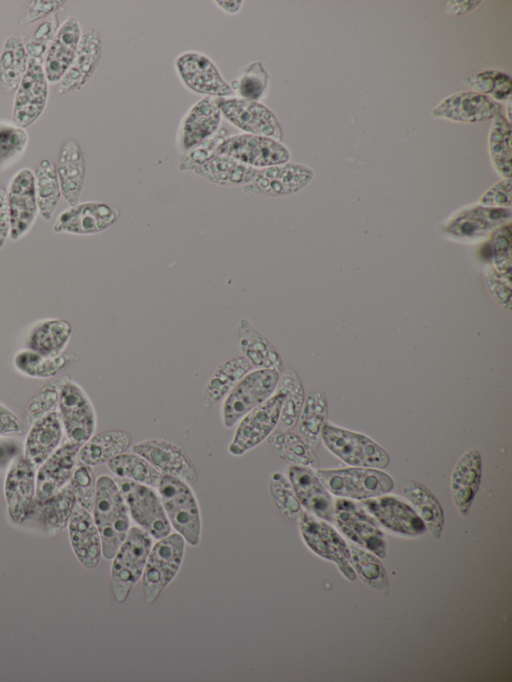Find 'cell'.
Returning <instances> with one entry per match:
<instances>
[{
  "instance_id": "ffe728a7",
  "label": "cell",
  "mask_w": 512,
  "mask_h": 682,
  "mask_svg": "<svg viewBox=\"0 0 512 682\" xmlns=\"http://www.w3.org/2000/svg\"><path fill=\"white\" fill-rule=\"evenodd\" d=\"M176 70L192 91L210 97H227L233 94L215 64L199 52H185L175 60Z\"/></svg>"
},
{
  "instance_id": "db71d44e",
  "label": "cell",
  "mask_w": 512,
  "mask_h": 682,
  "mask_svg": "<svg viewBox=\"0 0 512 682\" xmlns=\"http://www.w3.org/2000/svg\"><path fill=\"white\" fill-rule=\"evenodd\" d=\"M58 28L59 22L56 14L46 18L37 26L33 34L25 43V49L29 59L41 64L44 63Z\"/></svg>"
},
{
  "instance_id": "4dcf8cb0",
  "label": "cell",
  "mask_w": 512,
  "mask_h": 682,
  "mask_svg": "<svg viewBox=\"0 0 512 682\" xmlns=\"http://www.w3.org/2000/svg\"><path fill=\"white\" fill-rule=\"evenodd\" d=\"M510 218V208L474 206L456 214L446 224L444 230L455 238L473 239L503 225Z\"/></svg>"
},
{
  "instance_id": "f5cc1de1",
  "label": "cell",
  "mask_w": 512,
  "mask_h": 682,
  "mask_svg": "<svg viewBox=\"0 0 512 682\" xmlns=\"http://www.w3.org/2000/svg\"><path fill=\"white\" fill-rule=\"evenodd\" d=\"M465 83L470 86L474 92L486 96L490 94L494 101H502L510 98L512 90L510 77L507 74L496 70H485L470 75L465 79Z\"/></svg>"
},
{
  "instance_id": "816d5d0a",
  "label": "cell",
  "mask_w": 512,
  "mask_h": 682,
  "mask_svg": "<svg viewBox=\"0 0 512 682\" xmlns=\"http://www.w3.org/2000/svg\"><path fill=\"white\" fill-rule=\"evenodd\" d=\"M28 133L25 128L13 122L0 121V171L17 162L28 145Z\"/></svg>"
},
{
  "instance_id": "ee69618b",
  "label": "cell",
  "mask_w": 512,
  "mask_h": 682,
  "mask_svg": "<svg viewBox=\"0 0 512 682\" xmlns=\"http://www.w3.org/2000/svg\"><path fill=\"white\" fill-rule=\"evenodd\" d=\"M109 470L117 477L150 487H157L162 473L145 458L136 453H121L107 462Z\"/></svg>"
},
{
  "instance_id": "d4e9b609",
  "label": "cell",
  "mask_w": 512,
  "mask_h": 682,
  "mask_svg": "<svg viewBox=\"0 0 512 682\" xmlns=\"http://www.w3.org/2000/svg\"><path fill=\"white\" fill-rule=\"evenodd\" d=\"M81 445L67 442L57 448L40 466L36 474V500H45L71 479Z\"/></svg>"
},
{
  "instance_id": "bcb514c9",
  "label": "cell",
  "mask_w": 512,
  "mask_h": 682,
  "mask_svg": "<svg viewBox=\"0 0 512 682\" xmlns=\"http://www.w3.org/2000/svg\"><path fill=\"white\" fill-rule=\"evenodd\" d=\"M72 361L68 354L45 356L30 349L19 350L14 356V366L22 374L34 378L55 376Z\"/></svg>"
},
{
  "instance_id": "6f0895ef",
  "label": "cell",
  "mask_w": 512,
  "mask_h": 682,
  "mask_svg": "<svg viewBox=\"0 0 512 682\" xmlns=\"http://www.w3.org/2000/svg\"><path fill=\"white\" fill-rule=\"evenodd\" d=\"M96 482L91 466L82 463L75 468L70 479L77 504L89 512H92L94 506Z\"/></svg>"
},
{
  "instance_id": "d590c367",
  "label": "cell",
  "mask_w": 512,
  "mask_h": 682,
  "mask_svg": "<svg viewBox=\"0 0 512 682\" xmlns=\"http://www.w3.org/2000/svg\"><path fill=\"white\" fill-rule=\"evenodd\" d=\"M259 169L233 157L218 155L197 167L194 173L221 186H244L250 183Z\"/></svg>"
},
{
  "instance_id": "7a4b0ae2",
  "label": "cell",
  "mask_w": 512,
  "mask_h": 682,
  "mask_svg": "<svg viewBox=\"0 0 512 682\" xmlns=\"http://www.w3.org/2000/svg\"><path fill=\"white\" fill-rule=\"evenodd\" d=\"M157 489L171 527L187 544L198 546L201 541V513L190 485L177 477L162 475Z\"/></svg>"
},
{
  "instance_id": "c3c4849f",
  "label": "cell",
  "mask_w": 512,
  "mask_h": 682,
  "mask_svg": "<svg viewBox=\"0 0 512 682\" xmlns=\"http://www.w3.org/2000/svg\"><path fill=\"white\" fill-rule=\"evenodd\" d=\"M489 152L496 170L511 177V124L501 113L494 118L489 132Z\"/></svg>"
},
{
  "instance_id": "277c9868",
  "label": "cell",
  "mask_w": 512,
  "mask_h": 682,
  "mask_svg": "<svg viewBox=\"0 0 512 682\" xmlns=\"http://www.w3.org/2000/svg\"><path fill=\"white\" fill-rule=\"evenodd\" d=\"M185 544L180 534L171 532L152 545L141 576L142 594L147 604H154L177 575L184 559Z\"/></svg>"
},
{
  "instance_id": "9f6ffc18",
  "label": "cell",
  "mask_w": 512,
  "mask_h": 682,
  "mask_svg": "<svg viewBox=\"0 0 512 682\" xmlns=\"http://www.w3.org/2000/svg\"><path fill=\"white\" fill-rule=\"evenodd\" d=\"M227 131L219 129L214 135L183 155L178 169L180 171L195 170L210 159L217 156L218 146L227 138Z\"/></svg>"
},
{
  "instance_id": "ac0fdd59",
  "label": "cell",
  "mask_w": 512,
  "mask_h": 682,
  "mask_svg": "<svg viewBox=\"0 0 512 682\" xmlns=\"http://www.w3.org/2000/svg\"><path fill=\"white\" fill-rule=\"evenodd\" d=\"M119 218L117 208L99 201L77 203L57 217L53 231L74 235H92L112 226Z\"/></svg>"
},
{
  "instance_id": "b9f144b4",
  "label": "cell",
  "mask_w": 512,
  "mask_h": 682,
  "mask_svg": "<svg viewBox=\"0 0 512 682\" xmlns=\"http://www.w3.org/2000/svg\"><path fill=\"white\" fill-rule=\"evenodd\" d=\"M328 413V400L322 390L313 391L305 399L297 423L300 437L312 448L318 447L321 442V431Z\"/></svg>"
},
{
  "instance_id": "e7e4bbea",
  "label": "cell",
  "mask_w": 512,
  "mask_h": 682,
  "mask_svg": "<svg viewBox=\"0 0 512 682\" xmlns=\"http://www.w3.org/2000/svg\"><path fill=\"white\" fill-rule=\"evenodd\" d=\"M10 213L7 199V189L0 185V248L5 245L10 236Z\"/></svg>"
},
{
  "instance_id": "6da1fadb",
  "label": "cell",
  "mask_w": 512,
  "mask_h": 682,
  "mask_svg": "<svg viewBox=\"0 0 512 682\" xmlns=\"http://www.w3.org/2000/svg\"><path fill=\"white\" fill-rule=\"evenodd\" d=\"M93 519L102 543V556L112 559L130 528V514L115 481L102 475L96 482Z\"/></svg>"
},
{
  "instance_id": "cb8c5ba5",
  "label": "cell",
  "mask_w": 512,
  "mask_h": 682,
  "mask_svg": "<svg viewBox=\"0 0 512 682\" xmlns=\"http://www.w3.org/2000/svg\"><path fill=\"white\" fill-rule=\"evenodd\" d=\"M288 479L301 506L307 512L325 521H334L332 496L312 468L290 465Z\"/></svg>"
},
{
  "instance_id": "74e56055",
  "label": "cell",
  "mask_w": 512,
  "mask_h": 682,
  "mask_svg": "<svg viewBox=\"0 0 512 682\" xmlns=\"http://www.w3.org/2000/svg\"><path fill=\"white\" fill-rule=\"evenodd\" d=\"M251 369L252 365L244 356L220 364L204 386L203 404L209 408L224 399Z\"/></svg>"
},
{
  "instance_id": "7bdbcfd3",
  "label": "cell",
  "mask_w": 512,
  "mask_h": 682,
  "mask_svg": "<svg viewBox=\"0 0 512 682\" xmlns=\"http://www.w3.org/2000/svg\"><path fill=\"white\" fill-rule=\"evenodd\" d=\"M268 441L277 455L292 465L317 468L319 458L308 443L290 430L271 433Z\"/></svg>"
},
{
  "instance_id": "9c48e42d",
  "label": "cell",
  "mask_w": 512,
  "mask_h": 682,
  "mask_svg": "<svg viewBox=\"0 0 512 682\" xmlns=\"http://www.w3.org/2000/svg\"><path fill=\"white\" fill-rule=\"evenodd\" d=\"M300 535L306 546L317 556L335 563L342 575L355 581L356 573L350 564L349 545L325 520L303 511L299 520Z\"/></svg>"
},
{
  "instance_id": "7402d4cb",
  "label": "cell",
  "mask_w": 512,
  "mask_h": 682,
  "mask_svg": "<svg viewBox=\"0 0 512 682\" xmlns=\"http://www.w3.org/2000/svg\"><path fill=\"white\" fill-rule=\"evenodd\" d=\"M501 106L489 96L466 91L451 95L439 103L432 115L461 123H477L494 118Z\"/></svg>"
},
{
  "instance_id": "603a6c76",
  "label": "cell",
  "mask_w": 512,
  "mask_h": 682,
  "mask_svg": "<svg viewBox=\"0 0 512 682\" xmlns=\"http://www.w3.org/2000/svg\"><path fill=\"white\" fill-rule=\"evenodd\" d=\"M35 489V467L25 457H18L11 465L4 485L8 513L14 523L25 521L34 501Z\"/></svg>"
},
{
  "instance_id": "52a82bcc",
  "label": "cell",
  "mask_w": 512,
  "mask_h": 682,
  "mask_svg": "<svg viewBox=\"0 0 512 682\" xmlns=\"http://www.w3.org/2000/svg\"><path fill=\"white\" fill-rule=\"evenodd\" d=\"M280 371L257 368L249 371L227 394L221 410L222 423L233 427L251 410L266 401L276 390Z\"/></svg>"
},
{
  "instance_id": "f546056e",
  "label": "cell",
  "mask_w": 512,
  "mask_h": 682,
  "mask_svg": "<svg viewBox=\"0 0 512 682\" xmlns=\"http://www.w3.org/2000/svg\"><path fill=\"white\" fill-rule=\"evenodd\" d=\"M81 27L75 16L68 17L58 28L47 52L43 68L49 83H59L70 67L80 39Z\"/></svg>"
},
{
  "instance_id": "30bf717a",
  "label": "cell",
  "mask_w": 512,
  "mask_h": 682,
  "mask_svg": "<svg viewBox=\"0 0 512 682\" xmlns=\"http://www.w3.org/2000/svg\"><path fill=\"white\" fill-rule=\"evenodd\" d=\"M285 395V390L277 386L275 392L266 401L239 420L233 439L228 446L231 455L240 456L246 453L273 433L279 423Z\"/></svg>"
},
{
  "instance_id": "9a60e30c",
  "label": "cell",
  "mask_w": 512,
  "mask_h": 682,
  "mask_svg": "<svg viewBox=\"0 0 512 682\" xmlns=\"http://www.w3.org/2000/svg\"><path fill=\"white\" fill-rule=\"evenodd\" d=\"M7 199L11 226L9 238L17 241L30 231L39 212L35 175L31 169L22 168L12 176Z\"/></svg>"
},
{
  "instance_id": "4fadbf2b",
  "label": "cell",
  "mask_w": 512,
  "mask_h": 682,
  "mask_svg": "<svg viewBox=\"0 0 512 682\" xmlns=\"http://www.w3.org/2000/svg\"><path fill=\"white\" fill-rule=\"evenodd\" d=\"M218 155H227L253 168H265L288 162L290 153L272 138L239 134L227 137L217 148Z\"/></svg>"
},
{
  "instance_id": "03108f58",
  "label": "cell",
  "mask_w": 512,
  "mask_h": 682,
  "mask_svg": "<svg viewBox=\"0 0 512 682\" xmlns=\"http://www.w3.org/2000/svg\"><path fill=\"white\" fill-rule=\"evenodd\" d=\"M480 1H450L448 2L447 12L450 14H465L474 9Z\"/></svg>"
},
{
  "instance_id": "f907efd6",
  "label": "cell",
  "mask_w": 512,
  "mask_h": 682,
  "mask_svg": "<svg viewBox=\"0 0 512 682\" xmlns=\"http://www.w3.org/2000/svg\"><path fill=\"white\" fill-rule=\"evenodd\" d=\"M270 497L277 510L286 518L298 521L303 510L287 476L276 471L269 480Z\"/></svg>"
},
{
  "instance_id": "ba28073f",
  "label": "cell",
  "mask_w": 512,
  "mask_h": 682,
  "mask_svg": "<svg viewBox=\"0 0 512 682\" xmlns=\"http://www.w3.org/2000/svg\"><path fill=\"white\" fill-rule=\"evenodd\" d=\"M116 483L129 510L130 517L153 540L172 532L159 494L153 487L127 479L117 478Z\"/></svg>"
},
{
  "instance_id": "60d3db41",
  "label": "cell",
  "mask_w": 512,
  "mask_h": 682,
  "mask_svg": "<svg viewBox=\"0 0 512 682\" xmlns=\"http://www.w3.org/2000/svg\"><path fill=\"white\" fill-rule=\"evenodd\" d=\"M25 43L18 32L9 34L0 55V84L5 93L14 92L28 66Z\"/></svg>"
},
{
  "instance_id": "003e7915",
  "label": "cell",
  "mask_w": 512,
  "mask_h": 682,
  "mask_svg": "<svg viewBox=\"0 0 512 682\" xmlns=\"http://www.w3.org/2000/svg\"><path fill=\"white\" fill-rule=\"evenodd\" d=\"M225 12L234 14L239 11L242 1H215Z\"/></svg>"
},
{
  "instance_id": "8992f818",
  "label": "cell",
  "mask_w": 512,
  "mask_h": 682,
  "mask_svg": "<svg viewBox=\"0 0 512 682\" xmlns=\"http://www.w3.org/2000/svg\"><path fill=\"white\" fill-rule=\"evenodd\" d=\"M321 441L350 466L384 469L390 463L388 452L370 437L330 422L322 428Z\"/></svg>"
},
{
  "instance_id": "f6af8a7d",
  "label": "cell",
  "mask_w": 512,
  "mask_h": 682,
  "mask_svg": "<svg viewBox=\"0 0 512 682\" xmlns=\"http://www.w3.org/2000/svg\"><path fill=\"white\" fill-rule=\"evenodd\" d=\"M34 175L39 213L44 220H50L62 196L56 166L51 160L42 159Z\"/></svg>"
},
{
  "instance_id": "e0dca14e",
  "label": "cell",
  "mask_w": 512,
  "mask_h": 682,
  "mask_svg": "<svg viewBox=\"0 0 512 682\" xmlns=\"http://www.w3.org/2000/svg\"><path fill=\"white\" fill-rule=\"evenodd\" d=\"M313 176L309 167L286 162L259 169L253 180L243 186V191L269 197L288 196L307 186Z\"/></svg>"
},
{
  "instance_id": "2e32d148",
  "label": "cell",
  "mask_w": 512,
  "mask_h": 682,
  "mask_svg": "<svg viewBox=\"0 0 512 682\" xmlns=\"http://www.w3.org/2000/svg\"><path fill=\"white\" fill-rule=\"evenodd\" d=\"M224 117L247 134L282 141V129L274 113L258 101L243 98H219Z\"/></svg>"
},
{
  "instance_id": "484cf974",
  "label": "cell",
  "mask_w": 512,
  "mask_h": 682,
  "mask_svg": "<svg viewBox=\"0 0 512 682\" xmlns=\"http://www.w3.org/2000/svg\"><path fill=\"white\" fill-rule=\"evenodd\" d=\"M482 477V458L477 448L466 450L456 462L450 477L454 506L466 516L479 490Z\"/></svg>"
},
{
  "instance_id": "6125c7cd",
  "label": "cell",
  "mask_w": 512,
  "mask_h": 682,
  "mask_svg": "<svg viewBox=\"0 0 512 682\" xmlns=\"http://www.w3.org/2000/svg\"><path fill=\"white\" fill-rule=\"evenodd\" d=\"M501 273L496 270H490L485 274L486 284L492 297L503 307L510 309L511 307V288L510 284H505V277H500Z\"/></svg>"
},
{
  "instance_id": "94428289",
  "label": "cell",
  "mask_w": 512,
  "mask_h": 682,
  "mask_svg": "<svg viewBox=\"0 0 512 682\" xmlns=\"http://www.w3.org/2000/svg\"><path fill=\"white\" fill-rule=\"evenodd\" d=\"M480 203L487 207L510 208L511 179H503L489 188L481 197Z\"/></svg>"
},
{
  "instance_id": "7c38bea8",
  "label": "cell",
  "mask_w": 512,
  "mask_h": 682,
  "mask_svg": "<svg viewBox=\"0 0 512 682\" xmlns=\"http://www.w3.org/2000/svg\"><path fill=\"white\" fill-rule=\"evenodd\" d=\"M59 414L70 442L83 445L96 428V414L88 395L68 378L59 390Z\"/></svg>"
},
{
  "instance_id": "11a10c76",
  "label": "cell",
  "mask_w": 512,
  "mask_h": 682,
  "mask_svg": "<svg viewBox=\"0 0 512 682\" xmlns=\"http://www.w3.org/2000/svg\"><path fill=\"white\" fill-rule=\"evenodd\" d=\"M268 84V72L262 62L255 61L247 66L244 74L236 81V89L240 98L258 101L263 97Z\"/></svg>"
},
{
  "instance_id": "5bb4252c",
  "label": "cell",
  "mask_w": 512,
  "mask_h": 682,
  "mask_svg": "<svg viewBox=\"0 0 512 682\" xmlns=\"http://www.w3.org/2000/svg\"><path fill=\"white\" fill-rule=\"evenodd\" d=\"M49 94L43 64L28 59L27 70L20 81L12 107V121L15 125L27 128L43 113Z\"/></svg>"
},
{
  "instance_id": "681fc988",
  "label": "cell",
  "mask_w": 512,
  "mask_h": 682,
  "mask_svg": "<svg viewBox=\"0 0 512 682\" xmlns=\"http://www.w3.org/2000/svg\"><path fill=\"white\" fill-rule=\"evenodd\" d=\"M349 549L350 564L361 580L375 590L388 593V575L376 555L353 543L349 544Z\"/></svg>"
},
{
  "instance_id": "e575fe53",
  "label": "cell",
  "mask_w": 512,
  "mask_h": 682,
  "mask_svg": "<svg viewBox=\"0 0 512 682\" xmlns=\"http://www.w3.org/2000/svg\"><path fill=\"white\" fill-rule=\"evenodd\" d=\"M237 340L242 356L252 366L276 369L281 372L282 361L271 341L259 332L247 318H242L237 327Z\"/></svg>"
},
{
  "instance_id": "83f0119b",
  "label": "cell",
  "mask_w": 512,
  "mask_h": 682,
  "mask_svg": "<svg viewBox=\"0 0 512 682\" xmlns=\"http://www.w3.org/2000/svg\"><path fill=\"white\" fill-rule=\"evenodd\" d=\"M69 539L80 563L95 568L102 556L99 531L89 511L76 504L68 522Z\"/></svg>"
},
{
  "instance_id": "d6986e66",
  "label": "cell",
  "mask_w": 512,
  "mask_h": 682,
  "mask_svg": "<svg viewBox=\"0 0 512 682\" xmlns=\"http://www.w3.org/2000/svg\"><path fill=\"white\" fill-rule=\"evenodd\" d=\"M361 505L378 524L395 534L415 537L427 530L416 510L395 496L384 494L362 500Z\"/></svg>"
},
{
  "instance_id": "7dc6e473",
  "label": "cell",
  "mask_w": 512,
  "mask_h": 682,
  "mask_svg": "<svg viewBox=\"0 0 512 682\" xmlns=\"http://www.w3.org/2000/svg\"><path fill=\"white\" fill-rule=\"evenodd\" d=\"M277 386L286 392L280 412V428L291 430L298 422L305 401L304 388L299 376L292 369H285L280 373Z\"/></svg>"
},
{
  "instance_id": "ab89813d",
  "label": "cell",
  "mask_w": 512,
  "mask_h": 682,
  "mask_svg": "<svg viewBox=\"0 0 512 682\" xmlns=\"http://www.w3.org/2000/svg\"><path fill=\"white\" fill-rule=\"evenodd\" d=\"M131 443V436L123 430H112L92 436L79 449L80 463L97 466L107 463L115 456L124 453Z\"/></svg>"
},
{
  "instance_id": "be15d7a7",
  "label": "cell",
  "mask_w": 512,
  "mask_h": 682,
  "mask_svg": "<svg viewBox=\"0 0 512 682\" xmlns=\"http://www.w3.org/2000/svg\"><path fill=\"white\" fill-rule=\"evenodd\" d=\"M23 433L20 418L6 406L0 404V436H17Z\"/></svg>"
},
{
  "instance_id": "8d00e7d4",
  "label": "cell",
  "mask_w": 512,
  "mask_h": 682,
  "mask_svg": "<svg viewBox=\"0 0 512 682\" xmlns=\"http://www.w3.org/2000/svg\"><path fill=\"white\" fill-rule=\"evenodd\" d=\"M72 333L71 324L64 319H45L32 327L27 348L45 356H56L65 349Z\"/></svg>"
},
{
  "instance_id": "4316f807",
  "label": "cell",
  "mask_w": 512,
  "mask_h": 682,
  "mask_svg": "<svg viewBox=\"0 0 512 682\" xmlns=\"http://www.w3.org/2000/svg\"><path fill=\"white\" fill-rule=\"evenodd\" d=\"M101 39L98 31L88 29L82 36L75 57L58 83L57 93L66 94L81 89L92 77L101 58Z\"/></svg>"
},
{
  "instance_id": "8fae6325",
  "label": "cell",
  "mask_w": 512,
  "mask_h": 682,
  "mask_svg": "<svg viewBox=\"0 0 512 682\" xmlns=\"http://www.w3.org/2000/svg\"><path fill=\"white\" fill-rule=\"evenodd\" d=\"M334 521L350 541L379 558L386 556L385 535L361 504L351 499H337L334 502Z\"/></svg>"
},
{
  "instance_id": "f35d334b",
  "label": "cell",
  "mask_w": 512,
  "mask_h": 682,
  "mask_svg": "<svg viewBox=\"0 0 512 682\" xmlns=\"http://www.w3.org/2000/svg\"><path fill=\"white\" fill-rule=\"evenodd\" d=\"M402 492L417 510L431 536L439 539L445 518L443 508L436 496L427 487L414 480L406 481L402 486Z\"/></svg>"
},
{
  "instance_id": "680465c9",
  "label": "cell",
  "mask_w": 512,
  "mask_h": 682,
  "mask_svg": "<svg viewBox=\"0 0 512 682\" xmlns=\"http://www.w3.org/2000/svg\"><path fill=\"white\" fill-rule=\"evenodd\" d=\"M490 251L493 255L496 271L510 277L511 231L509 225H501L494 231L490 239Z\"/></svg>"
},
{
  "instance_id": "44dd1931",
  "label": "cell",
  "mask_w": 512,
  "mask_h": 682,
  "mask_svg": "<svg viewBox=\"0 0 512 682\" xmlns=\"http://www.w3.org/2000/svg\"><path fill=\"white\" fill-rule=\"evenodd\" d=\"M134 453L145 458L162 475L177 477L188 484H193L198 479L197 470L177 445L165 439H147L133 445Z\"/></svg>"
},
{
  "instance_id": "d6a6232c",
  "label": "cell",
  "mask_w": 512,
  "mask_h": 682,
  "mask_svg": "<svg viewBox=\"0 0 512 682\" xmlns=\"http://www.w3.org/2000/svg\"><path fill=\"white\" fill-rule=\"evenodd\" d=\"M76 504L75 494L68 485L45 500L33 501L26 519L33 520L49 535H56L68 525Z\"/></svg>"
},
{
  "instance_id": "1f68e13d",
  "label": "cell",
  "mask_w": 512,
  "mask_h": 682,
  "mask_svg": "<svg viewBox=\"0 0 512 682\" xmlns=\"http://www.w3.org/2000/svg\"><path fill=\"white\" fill-rule=\"evenodd\" d=\"M56 171L64 200L69 206L79 203L86 167L83 152L76 140L68 139L62 144Z\"/></svg>"
},
{
  "instance_id": "3957f363",
  "label": "cell",
  "mask_w": 512,
  "mask_h": 682,
  "mask_svg": "<svg viewBox=\"0 0 512 682\" xmlns=\"http://www.w3.org/2000/svg\"><path fill=\"white\" fill-rule=\"evenodd\" d=\"M316 475L335 496L366 500L389 493L394 488L392 477L381 469L370 467H347L319 469Z\"/></svg>"
},
{
  "instance_id": "836d02e7",
  "label": "cell",
  "mask_w": 512,
  "mask_h": 682,
  "mask_svg": "<svg viewBox=\"0 0 512 682\" xmlns=\"http://www.w3.org/2000/svg\"><path fill=\"white\" fill-rule=\"evenodd\" d=\"M63 430L60 414L56 411L37 419L26 437L25 459L35 468L39 467L58 448Z\"/></svg>"
},
{
  "instance_id": "91938a15",
  "label": "cell",
  "mask_w": 512,
  "mask_h": 682,
  "mask_svg": "<svg viewBox=\"0 0 512 682\" xmlns=\"http://www.w3.org/2000/svg\"><path fill=\"white\" fill-rule=\"evenodd\" d=\"M63 0H32L27 3V6L20 18L21 25H29L38 20L48 18L55 15L65 5Z\"/></svg>"
},
{
  "instance_id": "f1b7e54d",
  "label": "cell",
  "mask_w": 512,
  "mask_h": 682,
  "mask_svg": "<svg viewBox=\"0 0 512 682\" xmlns=\"http://www.w3.org/2000/svg\"><path fill=\"white\" fill-rule=\"evenodd\" d=\"M219 98L205 96L195 103L181 127V147L186 152L214 135L221 122Z\"/></svg>"
},
{
  "instance_id": "5b68a950",
  "label": "cell",
  "mask_w": 512,
  "mask_h": 682,
  "mask_svg": "<svg viewBox=\"0 0 512 682\" xmlns=\"http://www.w3.org/2000/svg\"><path fill=\"white\" fill-rule=\"evenodd\" d=\"M153 538L138 526L130 528L117 549L111 564V587L115 600L123 603L139 581L147 561Z\"/></svg>"
}]
</instances>
